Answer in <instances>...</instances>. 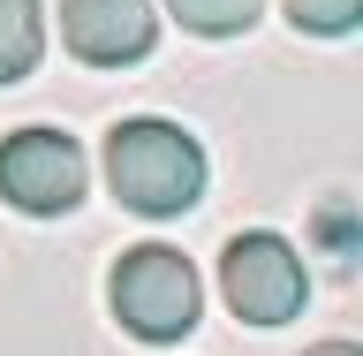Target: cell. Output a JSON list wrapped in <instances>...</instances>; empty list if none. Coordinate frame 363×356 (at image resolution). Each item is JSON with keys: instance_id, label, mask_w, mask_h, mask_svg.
<instances>
[{"instance_id": "obj_1", "label": "cell", "mask_w": 363, "mask_h": 356, "mask_svg": "<svg viewBox=\"0 0 363 356\" xmlns=\"http://www.w3.org/2000/svg\"><path fill=\"white\" fill-rule=\"evenodd\" d=\"M106 182H113V205L136 220H182L204 198V144L182 122L129 114L106 129Z\"/></svg>"}, {"instance_id": "obj_2", "label": "cell", "mask_w": 363, "mask_h": 356, "mask_svg": "<svg viewBox=\"0 0 363 356\" xmlns=\"http://www.w3.org/2000/svg\"><path fill=\"white\" fill-rule=\"evenodd\" d=\"M106 303H113V318H121L136 341H182V334H197L204 288H197V266H189L182 250L144 243V250H121V258H113Z\"/></svg>"}, {"instance_id": "obj_3", "label": "cell", "mask_w": 363, "mask_h": 356, "mask_svg": "<svg viewBox=\"0 0 363 356\" xmlns=\"http://www.w3.org/2000/svg\"><path fill=\"white\" fill-rule=\"evenodd\" d=\"M220 296H227V311L242 318V326H288L311 303V273H303L288 235L250 227V235H235L220 250Z\"/></svg>"}, {"instance_id": "obj_4", "label": "cell", "mask_w": 363, "mask_h": 356, "mask_svg": "<svg viewBox=\"0 0 363 356\" xmlns=\"http://www.w3.org/2000/svg\"><path fill=\"white\" fill-rule=\"evenodd\" d=\"M84 144L68 129H16L0 136V198L30 212V220H53V212H76L84 205Z\"/></svg>"}, {"instance_id": "obj_5", "label": "cell", "mask_w": 363, "mask_h": 356, "mask_svg": "<svg viewBox=\"0 0 363 356\" xmlns=\"http://www.w3.org/2000/svg\"><path fill=\"white\" fill-rule=\"evenodd\" d=\"M159 38L152 0H61V45L91 68H129Z\"/></svg>"}, {"instance_id": "obj_6", "label": "cell", "mask_w": 363, "mask_h": 356, "mask_svg": "<svg viewBox=\"0 0 363 356\" xmlns=\"http://www.w3.org/2000/svg\"><path fill=\"white\" fill-rule=\"evenodd\" d=\"M45 53V8L38 0H0V91L23 84Z\"/></svg>"}, {"instance_id": "obj_7", "label": "cell", "mask_w": 363, "mask_h": 356, "mask_svg": "<svg viewBox=\"0 0 363 356\" xmlns=\"http://www.w3.org/2000/svg\"><path fill=\"white\" fill-rule=\"evenodd\" d=\"M265 0H167V16L189 31V38H242L250 23H257Z\"/></svg>"}, {"instance_id": "obj_8", "label": "cell", "mask_w": 363, "mask_h": 356, "mask_svg": "<svg viewBox=\"0 0 363 356\" xmlns=\"http://www.w3.org/2000/svg\"><path fill=\"white\" fill-rule=\"evenodd\" d=\"M288 23L311 38H348L363 23V0H288Z\"/></svg>"}, {"instance_id": "obj_9", "label": "cell", "mask_w": 363, "mask_h": 356, "mask_svg": "<svg viewBox=\"0 0 363 356\" xmlns=\"http://www.w3.org/2000/svg\"><path fill=\"white\" fill-rule=\"evenodd\" d=\"M318 243L333 250V266H356V205H325V212H318Z\"/></svg>"}, {"instance_id": "obj_10", "label": "cell", "mask_w": 363, "mask_h": 356, "mask_svg": "<svg viewBox=\"0 0 363 356\" xmlns=\"http://www.w3.org/2000/svg\"><path fill=\"white\" fill-rule=\"evenodd\" d=\"M303 356H363L356 341H318V349H303Z\"/></svg>"}]
</instances>
